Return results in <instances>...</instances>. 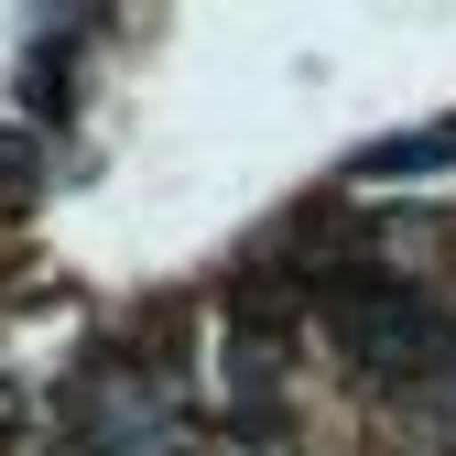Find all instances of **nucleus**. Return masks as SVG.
<instances>
[{
  "label": "nucleus",
  "instance_id": "nucleus-2",
  "mask_svg": "<svg viewBox=\"0 0 456 456\" xmlns=\"http://www.w3.org/2000/svg\"><path fill=\"white\" fill-rule=\"evenodd\" d=\"M22 175H33V152H22L12 131H0V185H22Z\"/></svg>",
  "mask_w": 456,
  "mask_h": 456
},
{
  "label": "nucleus",
  "instance_id": "nucleus-1",
  "mask_svg": "<svg viewBox=\"0 0 456 456\" xmlns=\"http://www.w3.org/2000/svg\"><path fill=\"white\" fill-rule=\"evenodd\" d=\"M326 315H337V337H348V359H359L370 380H424V370L456 348V326H445L424 294H403V282H337Z\"/></svg>",
  "mask_w": 456,
  "mask_h": 456
}]
</instances>
